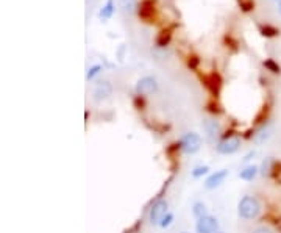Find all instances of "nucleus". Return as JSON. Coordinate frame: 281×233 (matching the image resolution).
I'll use <instances>...</instances> for the list:
<instances>
[{"instance_id": "7", "label": "nucleus", "mask_w": 281, "mask_h": 233, "mask_svg": "<svg viewBox=\"0 0 281 233\" xmlns=\"http://www.w3.org/2000/svg\"><path fill=\"white\" fill-rule=\"evenodd\" d=\"M240 146V138L239 136H228L222 139L219 144H217V152L222 153V155H231L234 153Z\"/></svg>"}, {"instance_id": "14", "label": "nucleus", "mask_w": 281, "mask_h": 233, "mask_svg": "<svg viewBox=\"0 0 281 233\" xmlns=\"http://www.w3.org/2000/svg\"><path fill=\"white\" fill-rule=\"evenodd\" d=\"M192 213H194V216L197 219H200V218H203V216L208 214V210H206V205L203 202H195L194 207H192Z\"/></svg>"}, {"instance_id": "10", "label": "nucleus", "mask_w": 281, "mask_h": 233, "mask_svg": "<svg viewBox=\"0 0 281 233\" xmlns=\"http://www.w3.org/2000/svg\"><path fill=\"white\" fill-rule=\"evenodd\" d=\"M203 130L208 136L210 141H214L220 135V124L216 119H205L203 122Z\"/></svg>"}, {"instance_id": "19", "label": "nucleus", "mask_w": 281, "mask_h": 233, "mask_svg": "<svg viewBox=\"0 0 281 233\" xmlns=\"http://www.w3.org/2000/svg\"><path fill=\"white\" fill-rule=\"evenodd\" d=\"M261 31H262V34H264V36H275V34L278 33V30H275V28H270L269 25H266V27H261Z\"/></svg>"}, {"instance_id": "5", "label": "nucleus", "mask_w": 281, "mask_h": 233, "mask_svg": "<svg viewBox=\"0 0 281 233\" xmlns=\"http://www.w3.org/2000/svg\"><path fill=\"white\" fill-rule=\"evenodd\" d=\"M195 231L197 233H219V221L214 216H211V214H206V216L197 219Z\"/></svg>"}, {"instance_id": "20", "label": "nucleus", "mask_w": 281, "mask_h": 233, "mask_svg": "<svg viewBox=\"0 0 281 233\" xmlns=\"http://www.w3.org/2000/svg\"><path fill=\"white\" fill-rule=\"evenodd\" d=\"M252 233H275V231L270 230L269 227H256Z\"/></svg>"}, {"instance_id": "1", "label": "nucleus", "mask_w": 281, "mask_h": 233, "mask_svg": "<svg viewBox=\"0 0 281 233\" xmlns=\"http://www.w3.org/2000/svg\"><path fill=\"white\" fill-rule=\"evenodd\" d=\"M262 211L261 202L255 196H244L237 204V214L246 221L256 219Z\"/></svg>"}, {"instance_id": "4", "label": "nucleus", "mask_w": 281, "mask_h": 233, "mask_svg": "<svg viewBox=\"0 0 281 233\" xmlns=\"http://www.w3.org/2000/svg\"><path fill=\"white\" fill-rule=\"evenodd\" d=\"M169 213V204L167 201H156L152 208H150V213H148V219L153 225H159L161 221L164 219V216Z\"/></svg>"}, {"instance_id": "8", "label": "nucleus", "mask_w": 281, "mask_h": 233, "mask_svg": "<svg viewBox=\"0 0 281 233\" xmlns=\"http://www.w3.org/2000/svg\"><path fill=\"white\" fill-rule=\"evenodd\" d=\"M112 94V85L108 82V80H103V82H99L96 85L92 91V99L96 102H103L106 99H109Z\"/></svg>"}, {"instance_id": "22", "label": "nucleus", "mask_w": 281, "mask_h": 233, "mask_svg": "<svg viewBox=\"0 0 281 233\" xmlns=\"http://www.w3.org/2000/svg\"><path fill=\"white\" fill-rule=\"evenodd\" d=\"M278 13H279V14H281V2H279V4H278Z\"/></svg>"}, {"instance_id": "9", "label": "nucleus", "mask_w": 281, "mask_h": 233, "mask_svg": "<svg viewBox=\"0 0 281 233\" xmlns=\"http://www.w3.org/2000/svg\"><path fill=\"white\" fill-rule=\"evenodd\" d=\"M227 177H228V171H227V169L216 171V172H213V174L205 180V188H206V189H214V188L220 186V185L225 182V178H227Z\"/></svg>"}, {"instance_id": "13", "label": "nucleus", "mask_w": 281, "mask_h": 233, "mask_svg": "<svg viewBox=\"0 0 281 233\" xmlns=\"http://www.w3.org/2000/svg\"><path fill=\"white\" fill-rule=\"evenodd\" d=\"M119 5L127 14H133L138 11V0H119Z\"/></svg>"}, {"instance_id": "18", "label": "nucleus", "mask_w": 281, "mask_h": 233, "mask_svg": "<svg viewBox=\"0 0 281 233\" xmlns=\"http://www.w3.org/2000/svg\"><path fill=\"white\" fill-rule=\"evenodd\" d=\"M172 222H174V214H172V213H167L166 216H164V219L161 221L159 227H161V228H167Z\"/></svg>"}, {"instance_id": "21", "label": "nucleus", "mask_w": 281, "mask_h": 233, "mask_svg": "<svg viewBox=\"0 0 281 233\" xmlns=\"http://www.w3.org/2000/svg\"><path fill=\"white\" fill-rule=\"evenodd\" d=\"M252 157H255V152H250V153H247V157L244 158V161H249V160H252Z\"/></svg>"}, {"instance_id": "12", "label": "nucleus", "mask_w": 281, "mask_h": 233, "mask_svg": "<svg viewBox=\"0 0 281 233\" xmlns=\"http://www.w3.org/2000/svg\"><path fill=\"white\" fill-rule=\"evenodd\" d=\"M258 174H259V168L252 165V166H247L246 169H242L239 177L242 178V180H246V182H252Z\"/></svg>"}, {"instance_id": "17", "label": "nucleus", "mask_w": 281, "mask_h": 233, "mask_svg": "<svg viewBox=\"0 0 281 233\" xmlns=\"http://www.w3.org/2000/svg\"><path fill=\"white\" fill-rule=\"evenodd\" d=\"M208 171H210L208 166H198V168H195V169L192 171V177H194V178H200V177H203L205 174H208Z\"/></svg>"}, {"instance_id": "2", "label": "nucleus", "mask_w": 281, "mask_h": 233, "mask_svg": "<svg viewBox=\"0 0 281 233\" xmlns=\"http://www.w3.org/2000/svg\"><path fill=\"white\" fill-rule=\"evenodd\" d=\"M180 147L184 153L187 155H192V153H197L202 147V136L195 132H189L186 133L183 138H181V142H180Z\"/></svg>"}, {"instance_id": "16", "label": "nucleus", "mask_w": 281, "mask_h": 233, "mask_svg": "<svg viewBox=\"0 0 281 233\" xmlns=\"http://www.w3.org/2000/svg\"><path fill=\"white\" fill-rule=\"evenodd\" d=\"M264 66L270 70V72H273V74H279V72H281L279 66H278L273 60H267V61H264Z\"/></svg>"}, {"instance_id": "24", "label": "nucleus", "mask_w": 281, "mask_h": 233, "mask_svg": "<svg viewBox=\"0 0 281 233\" xmlns=\"http://www.w3.org/2000/svg\"><path fill=\"white\" fill-rule=\"evenodd\" d=\"M219 233H222V231H219Z\"/></svg>"}, {"instance_id": "3", "label": "nucleus", "mask_w": 281, "mask_h": 233, "mask_svg": "<svg viewBox=\"0 0 281 233\" xmlns=\"http://www.w3.org/2000/svg\"><path fill=\"white\" fill-rule=\"evenodd\" d=\"M158 91V82L155 77L145 75L136 83V94L138 96H152Z\"/></svg>"}, {"instance_id": "15", "label": "nucleus", "mask_w": 281, "mask_h": 233, "mask_svg": "<svg viewBox=\"0 0 281 233\" xmlns=\"http://www.w3.org/2000/svg\"><path fill=\"white\" fill-rule=\"evenodd\" d=\"M102 66L100 64H96V66H92V67H89L88 69V74H86V80H92L94 77H96L97 74H100L102 72Z\"/></svg>"}, {"instance_id": "23", "label": "nucleus", "mask_w": 281, "mask_h": 233, "mask_svg": "<svg viewBox=\"0 0 281 233\" xmlns=\"http://www.w3.org/2000/svg\"><path fill=\"white\" fill-rule=\"evenodd\" d=\"M276 2H281V0H276Z\"/></svg>"}, {"instance_id": "11", "label": "nucleus", "mask_w": 281, "mask_h": 233, "mask_svg": "<svg viewBox=\"0 0 281 233\" xmlns=\"http://www.w3.org/2000/svg\"><path fill=\"white\" fill-rule=\"evenodd\" d=\"M116 11V7H114V0H108V2L102 7L100 13H99V17L103 21L109 19V17H112V14H114Z\"/></svg>"}, {"instance_id": "6", "label": "nucleus", "mask_w": 281, "mask_h": 233, "mask_svg": "<svg viewBox=\"0 0 281 233\" xmlns=\"http://www.w3.org/2000/svg\"><path fill=\"white\" fill-rule=\"evenodd\" d=\"M273 129H275V125L272 121H267L261 125V127L253 133V142L256 146H262L264 142H267L270 139V136L273 135Z\"/></svg>"}]
</instances>
